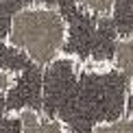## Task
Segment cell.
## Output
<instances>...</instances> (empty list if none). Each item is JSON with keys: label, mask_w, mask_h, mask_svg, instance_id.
<instances>
[{"label": "cell", "mask_w": 133, "mask_h": 133, "mask_svg": "<svg viewBox=\"0 0 133 133\" xmlns=\"http://www.w3.org/2000/svg\"><path fill=\"white\" fill-rule=\"evenodd\" d=\"M70 22L48 2H29L11 15L4 44L37 68H50L65 57Z\"/></svg>", "instance_id": "cell-1"}, {"label": "cell", "mask_w": 133, "mask_h": 133, "mask_svg": "<svg viewBox=\"0 0 133 133\" xmlns=\"http://www.w3.org/2000/svg\"><path fill=\"white\" fill-rule=\"evenodd\" d=\"M13 116L20 124V133H70V127L63 118L35 107H22Z\"/></svg>", "instance_id": "cell-2"}, {"label": "cell", "mask_w": 133, "mask_h": 133, "mask_svg": "<svg viewBox=\"0 0 133 133\" xmlns=\"http://www.w3.org/2000/svg\"><path fill=\"white\" fill-rule=\"evenodd\" d=\"M111 70L122 74L127 83L133 81V31L122 33L114 39V52H111Z\"/></svg>", "instance_id": "cell-3"}, {"label": "cell", "mask_w": 133, "mask_h": 133, "mask_svg": "<svg viewBox=\"0 0 133 133\" xmlns=\"http://www.w3.org/2000/svg\"><path fill=\"white\" fill-rule=\"evenodd\" d=\"M72 2L85 15H92V18H98V20H109L114 18L120 0H72Z\"/></svg>", "instance_id": "cell-4"}, {"label": "cell", "mask_w": 133, "mask_h": 133, "mask_svg": "<svg viewBox=\"0 0 133 133\" xmlns=\"http://www.w3.org/2000/svg\"><path fill=\"white\" fill-rule=\"evenodd\" d=\"M90 133H133V114H122L118 118L98 120Z\"/></svg>", "instance_id": "cell-5"}, {"label": "cell", "mask_w": 133, "mask_h": 133, "mask_svg": "<svg viewBox=\"0 0 133 133\" xmlns=\"http://www.w3.org/2000/svg\"><path fill=\"white\" fill-rule=\"evenodd\" d=\"M20 81V72L18 70H11V68H0V92L7 94L11 92Z\"/></svg>", "instance_id": "cell-6"}, {"label": "cell", "mask_w": 133, "mask_h": 133, "mask_svg": "<svg viewBox=\"0 0 133 133\" xmlns=\"http://www.w3.org/2000/svg\"><path fill=\"white\" fill-rule=\"evenodd\" d=\"M127 85H129V90H131V94H133V81H129Z\"/></svg>", "instance_id": "cell-7"}]
</instances>
